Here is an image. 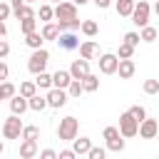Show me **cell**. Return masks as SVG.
<instances>
[{"mask_svg":"<svg viewBox=\"0 0 159 159\" xmlns=\"http://www.w3.org/2000/svg\"><path fill=\"white\" fill-rule=\"evenodd\" d=\"M117 129H119V134H122L124 139H132V137H137V132H139V122H137V119L129 114V109H127V112L119 117V127H117Z\"/></svg>","mask_w":159,"mask_h":159,"instance_id":"5","label":"cell"},{"mask_svg":"<svg viewBox=\"0 0 159 159\" xmlns=\"http://www.w3.org/2000/svg\"><path fill=\"white\" fill-rule=\"evenodd\" d=\"M139 37H142V42H154V40H157V30H154L152 25H144L142 32H139Z\"/></svg>","mask_w":159,"mask_h":159,"instance_id":"32","label":"cell"},{"mask_svg":"<svg viewBox=\"0 0 159 159\" xmlns=\"http://www.w3.org/2000/svg\"><path fill=\"white\" fill-rule=\"evenodd\" d=\"M57 157H60V159H75L77 154H75V149H62V152H60Z\"/></svg>","mask_w":159,"mask_h":159,"instance_id":"42","label":"cell"},{"mask_svg":"<svg viewBox=\"0 0 159 159\" xmlns=\"http://www.w3.org/2000/svg\"><path fill=\"white\" fill-rule=\"evenodd\" d=\"M7 75H10V67L0 60V82H2V80H7Z\"/></svg>","mask_w":159,"mask_h":159,"instance_id":"43","label":"cell"},{"mask_svg":"<svg viewBox=\"0 0 159 159\" xmlns=\"http://www.w3.org/2000/svg\"><path fill=\"white\" fill-rule=\"evenodd\" d=\"M2 152H5V144H2V142H0V154H2Z\"/></svg>","mask_w":159,"mask_h":159,"instance_id":"50","label":"cell"},{"mask_svg":"<svg viewBox=\"0 0 159 159\" xmlns=\"http://www.w3.org/2000/svg\"><path fill=\"white\" fill-rule=\"evenodd\" d=\"M80 57H84V60H94V57H99V47H97V42H94V40H84V42H80Z\"/></svg>","mask_w":159,"mask_h":159,"instance_id":"13","label":"cell"},{"mask_svg":"<svg viewBox=\"0 0 159 159\" xmlns=\"http://www.w3.org/2000/svg\"><path fill=\"white\" fill-rule=\"evenodd\" d=\"M139 40H142V37H139V32H134V30L124 35V42H127V45H132V47H137V45H139Z\"/></svg>","mask_w":159,"mask_h":159,"instance_id":"39","label":"cell"},{"mask_svg":"<svg viewBox=\"0 0 159 159\" xmlns=\"http://www.w3.org/2000/svg\"><path fill=\"white\" fill-rule=\"evenodd\" d=\"M7 2H10V7H12V10H17V7H20L25 0H7Z\"/></svg>","mask_w":159,"mask_h":159,"instance_id":"46","label":"cell"},{"mask_svg":"<svg viewBox=\"0 0 159 159\" xmlns=\"http://www.w3.org/2000/svg\"><path fill=\"white\" fill-rule=\"evenodd\" d=\"M157 139H159V132H157Z\"/></svg>","mask_w":159,"mask_h":159,"instance_id":"54","label":"cell"},{"mask_svg":"<svg viewBox=\"0 0 159 159\" xmlns=\"http://www.w3.org/2000/svg\"><path fill=\"white\" fill-rule=\"evenodd\" d=\"M45 97H47V107H52V109L65 107V104H67V99H70L67 89H60V87H50V92H47Z\"/></svg>","mask_w":159,"mask_h":159,"instance_id":"8","label":"cell"},{"mask_svg":"<svg viewBox=\"0 0 159 159\" xmlns=\"http://www.w3.org/2000/svg\"><path fill=\"white\" fill-rule=\"evenodd\" d=\"M20 30H22V35L35 32V30H37V17H35V15H32V17H22V20H20Z\"/></svg>","mask_w":159,"mask_h":159,"instance_id":"27","label":"cell"},{"mask_svg":"<svg viewBox=\"0 0 159 159\" xmlns=\"http://www.w3.org/2000/svg\"><path fill=\"white\" fill-rule=\"evenodd\" d=\"M25 2H42V0H25Z\"/></svg>","mask_w":159,"mask_h":159,"instance_id":"51","label":"cell"},{"mask_svg":"<svg viewBox=\"0 0 159 159\" xmlns=\"http://www.w3.org/2000/svg\"><path fill=\"white\" fill-rule=\"evenodd\" d=\"M80 25H82V22H80L77 17H72V20H57L60 32H67V30H72V32H75V30H80Z\"/></svg>","mask_w":159,"mask_h":159,"instance_id":"28","label":"cell"},{"mask_svg":"<svg viewBox=\"0 0 159 159\" xmlns=\"http://www.w3.org/2000/svg\"><path fill=\"white\" fill-rule=\"evenodd\" d=\"M92 2H94V5L99 7V10H107V7L112 5V0H92Z\"/></svg>","mask_w":159,"mask_h":159,"instance_id":"45","label":"cell"},{"mask_svg":"<svg viewBox=\"0 0 159 159\" xmlns=\"http://www.w3.org/2000/svg\"><path fill=\"white\" fill-rule=\"evenodd\" d=\"M0 89H2V97H5V99H10V97L17 92V89H15V84H12V82H7V80H2V82H0Z\"/></svg>","mask_w":159,"mask_h":159,"instance_id":"35","label":"cell"},{"mask_svg":"<svg viewBox=\"0 0 159 159\" xmlns=\"http://www.w3.org/2000/svg\"><path fill=\"white\" fill-rule=\"evenodd\" d=\"M0 99H5V97H2V89H0Z\"/></svg>","mask_w":159,"mask_h":159,"instance_id":"53","label":"cell"},{"mask_svg":"<svg viewBox=\"0 0 159 159\" xmlns=\"http://www.w3.org/2000/svg\"><path fill=\"white\" fill-rule=\"evenodd\" d=\"M70 80H72V75H70V70H57V72L52 75V87H60V89H67V84H70Z\"/></svg>","mask_w":159,"mask_h":159,"instance_id":"17","label":"cell"},{"mask_svg":"<svg viewBox=\"0 0 159 159\" xmlns=\"http://www.w3.org/2000/svg\"><path fill=\"white\" fill-rule=\"evenodd\" d=\"M35 92H37V84H35V80L20 82V94H22V97H32Z\"/></svg>","mask_w":159,"mask_h":159,"instance_id":"31","label":"cell"},{"mask_svg":"<svg viewBox=\"0 0 159 159\" xmlns=\"http://www.w3.org/2000/svg\"><path fill=\"white\" fill-rule=\"evenodd\" d=\"M117 72H119V77H122V80H129V77H134V72H137V65H134V60H132V57H127V60H119V65H117Z\"/></svg>","mask_w":159,"mask_h":159,"instance_id":"16","label":"cell"},{"mask_svg":"<svg viewBox=\"0 0 159 159\" xmlns=\"http://www.w3.org/2000/svg\"><path fill=\"white\" fill-rule=\"evenodd\" d=\"M40 157H42V159H55V157H57V152H55V149H42V152H40Z\"/></svg>","mask_w":159,"mask_h":159,"instance_id":"44","label":"cell"},{"mask_svg":"<svg viewBox=\"0 0 159 159\" xmlns=\"http://www.w3.org/2000/svg\"><path fill=\"white\" fill-rule=\"evenodd\" d=\"M87 157H89V159H104V157H107V147H89Z\"/></svg>","mask_w":159,"mask_h":159,"instance_id":"37","label":"cell"},{"mask_svg":"<svg viewBox=\"0 0 159 159\" xmlns=\"http://www.w3.org/2000/svg\"><path fill=\"white\" fill-rule=\"evenodd\" d=\"M55 42H57L62 50H77V47H80V40H77V35H75L72 30H67V32H60Z\"/></svg>","mask_w":159,"mask_h":159,"instance_id":"12","label":"cell"},{"mask_svg":"<svg viewBox=\"0 0 159 159\" xmlns=\"http://www.w3.org/2000/svg\"><path fill=\"white\" fill-rule=\"evenodd\" d=\"M47 107V97H42V94H32V97H27V109H32V112H42Z\"/></svg>","mask_w":159,"mask_h":159,"instance_id":"18","label":"cell"},{"mask_svg":"<svg viewBox=\"0 0 159 159\" xmlns=\"http://www.w3.org/2000/svg\"><path fill=\"white\" fill-rule=\"evenodd\" d=\"M7 55H10V45H7V40L0 37V60H5Z\"/></svg>","mask_w":159,"mask_h":159,"instance_id":"41","label":"cell"},{"mask_svg":"<svg viewBox=\"0 0 159 159\" xmlns=\"http://www.w3.org/2000/svg\"><path fill=\"white\" fill-rule=\"evenodd\" d=\"M20 139H40V127H35V124H25Z\"/></svg>","mask_w":159,"mask_h":159,"instance_id":"29","label":"cell"},{"mask_svg":"<svg viewBox=\"0 0 159 159\" xmlns=\"http://www.w3.org/2000/svg\"><path fill=\"white\" fill-rule=\"evenodd\" d=\"M82 87H84V92H97L99 89V77L89 72L87 77H82Z\"/></svg>","mask_w":159,"mask_h":159,"instance_id":"24","label":"cell"},{"mask_svg":"<svg viewBox=\"0 0 159 159\" xmlns=\"http://www.w3.org/2000/svg\"><path fill=\"white\" fill-rule=\"evenodd\" d=\"M52 17H55V10H52L47 2H42V5H40V20H42V22H50Z\"/></svg>","mask_w":159,"mask_h":159,"instance_id":"33","label":"cell"},{"mask_svg":"<svg viewBox=\"0 0 159 159\" xmlns=\"http://www.w3.org/2000/svg\"><path fill=\"white\" fill-rule=\"evenodd\" d=\"M82 92H84L82 80H70V84H67V94H70V99H77Z\"/></svg>","mask_w":159,"mask_h":159,"instance_id":"26","label":"cell"},{"mask_svg":"<svg viewBox=\"0 0 159 159\" xmlns=\"http://www.w3.org/2000/svg\"><path fill=\"white\" fill-rule=\"evenodd\" d=\"M80 30H82V35H87V37H94V35L99 32V25H97L94 20H82Z\"/></svg>","mask_w":159,"mask_h":159,"instance_id":"25","label":"cell"},{"mask_svg":"<svg viewBox=\"0 0 159 159\" xmlns=\"http://www.w3.org/2000/svg\"><path fill=\"white\" fill-rule=\"evenodd\" d=\"M102 137H104V142H107V149L109 152H124V137L119 134V129L117 127H104V132H102Z\"/></svg>","mask_w":159,"mask_h":159,"instance_id":"3","label":"cell"},{"mask_svg":"<svg viewBox=\"0 0 159 159\" xmlns=\"http://www.w3.org/2000/svg\"><path fill=\"white\" fill-rule=\"evenodd\" d=\"M117 65H119V57L117 55H112V52L99 55V72L102 75H114L117 72Z\"/></svg>","mask_w":159,"mask_h":159,"instance_id":"10","label":"cell"},{"mask_svg":"<svg viewBox=\"0 0 159 159\" xmlns=\"http://www.w3.org/2000/svg\"><path fill=\"white\" fill-rule=\"evenodd\" d=\"M12 15H15V17H17V22H20L22 17H32V15H35V10H32V7L27 5V2H22V5L17 7V10H12Z\"/></svg>","mask_w":159,"mask_h":159,"instance_id":"30","label":"cell"},{"mask_svg":"<svg viewBox=\"0 0 159 159\" xmlns=\"http://www.w3.org/2000/svg\"><path fill=\"white\" fill-rule=\"evenodd\" d=\"M157 132H159V122L157 119H152V117H144L142 122H139V137L142 139H157Z\"/></svg>","mask_w":159,"mask_h":159,"instance_id":"9","label":"cell"},{"mask_svg":"<svg viewBox=\"0 0 159 159\" xmlns=\"http://www.w3.org/2000/svg\"><path fill=\"white\" fill-rule=\"evenodd\" d=\"M129 114H132L137 122H142V119L147 117V109H144L142 104H132V107H129Z\"/></svg>","mask_w":159,"mask_h":159,"instance_id":"36","label":"cell"},{"mask_svg":"<svg viewBox=\"0 0 159 159\" xmlns=\"http://www.w3.org/2000/svg\"><path fill=\"white\" fill-rule=\"evenodd\" d=\"M132 55H134V47L127 45V42H122L119 50H117V57H119V60H127V57H132Z\"/></svg>","mask_w":159,"mask_h":159,"instance_id":"34","label":"cell"},{"mask_svg":"<svg viewBox=\"0 0 159 159\" xmlns=\"http://www.w3.org/2000/svg\"><path fill=\"white\" fill-rule=\"evenodd\" d=\"M37 154H40L37 139H22V142H20V157H22V159H32V157H37Z\"/></svg>","mask_w":159,"mask_h":159,"instance_id":"15","label":"cell"},{"mask_svg":"<svg viewBox=\"0 0 159 159\" xmlns=\"http://www.w3.org/2000/svg\"><path fill=\"white\" fill-rule=\"evenodd\" d=\"M52 10H55V20H72V17H77V5L72 0H62Z\"/></svg>","mask_w":159,"mask_h":159,"instance_id":"7","label":"cell"},{"mask_svg":"<svg viewBox=\"0 0 159 159\" xmlns=\"http://www.w3.org/2000/svg\"><path fill=\"white\" fill-rule=\"evenodd\" d=\"M22 119H20V114H10L5 122H2V137L5 139H20V134H22Z\"/></svg>","mask_w":159,"mask_h":159,"instance_id":"4","label":"cell"},{"mask_svg":"<svg viewBox=\"0 0 159 159\" xmlns=\"http://www.w3.org/2000/svg\"><path fill=\"white\" fill-rule=\"evenodd\" d=\"M77 132H80V122H77V117H65V119H60V127H57V137H60V142H72V139L77 137Z\"/></svg>","mask_w":159,"mask_h":159,"instance_id":"1","label":"cell"},{"mask_svg":"<svg viewBox=\"0 0 159 159\" xmlns=\"http://www.w3.org/2000/svg\"><path fill=\"white\" fill-rule=\"evenodd\" d=\"M89 147H92V142H89V137H80V139L75 137V139H72V149H75V154H77V157H82V154H87V152H89Z\"/></svg>","mask_w":159,"mask_h":159,"instance_id":"19","label":"cell"},{"mask_svg":"<svg viewBox=\"0 0 159 159\" xmlns=\"http://www.w3.org/2000/svg\"><path fill=\"white\" fill-rule=\"evenodd\" d=\"M42 42H45V37H42V32H27L25 35V45L27 47H32V50H37V47H42Z\"/></svg>","mask_w":159,"mask_h":159,"instance_id":"21","label":"cell"},{"mask_svg":"<svg viewBox=\"0 0 159 159\" xmlns=\"http://www.w3.org/2000/svg\"><path fill=\"white\" fill-rule=\"evenodd\" d=\"M5 32H7V27H5V20H0V37H5Z\"/></svg>","mask_w":159,"mask_h":159,"instance_id":"47","label":"cell"},{"mask_svg":"<svg viewBox=\"0 0 159 159\" xmlns=\"http://www.w3.org/2000/svg\"><path fill=\"white\" fill-rule=\"evenodd\" d=\"M57 35H60V27H57V22H45L42 25V37L45 40H57Z\"/></svg>","mask_w":159,"mask_h":159,"instance_id":"22","label":"cell"},{"mask_svg":"<svg viewBox=\"0 0 159 159\" xmlns=\"http://www.w3.org/2000/svg\"><path fill=\"white\" fill-rule=\"evenodd\" d=\"M35 84H37V89H50V87H52V75H47L45 70L37 72V75H35Z\"/></svg>","mask_w":159,"mask_h":159,"instance_id":"23","label":"cell"},{"mask_svg":"<svg viewBox=\"0 0 159 159\" xmlns=\"http://www.w3.org/2000/svg\"><path fill=\"white\" fill-rule=\"evenodd\" d=\"M72 2H75V5H77V7H82V5H87V2H89V0H72Z\"/></svg>","mask_w":159,"mask_h":159,"instance_id":"48","label":"cell"},{"mask_svg":"<svg viewBox=\"0 0 159 159\" xmlns=\"http://www.w3.org/2000/svg\"><path fill=\"white\" fill-rule=\"evenodd\" d=\"M70 75H72V80H82V77H87V75H89V60H84V57L72 60V65H70Z\"/></svg>","mask_w":159,"mask_h":159,"instance_id":"11","label":"cell"},{"mask_svg":"<svg viewBox=\"0 0 159 159\" xmlns=\"http://www.w3.org/2000/svg\"><path fill=\"white\" fill-rule=\"evenodd\" d=\"M154 12H157V15H159V0H157V2H154Z\"/></svg>","mask_w":159,"mask_h":159,"instance_id":"49","label":"cell"},{"mask_svg":"<svg viewBox=\"0 0 159 159\" xmlns=\"http://www.w3.org/2000/svg\"><path fill=\"white\" fill-rule=\"evenodd\" d=\"M10 112H12V114H20V117H22V114L27 112V97H22L20 92H15V94L10 97Z\"/></svg>","mask_w":159,"mask_h":159,"instance_id":"14","label":"cell"},{"mask_svg":"<svg viewBox=\"0 0 159 159\" xmlns=\"http://www.w3.org/2000/svg\"><path fill=\"white\" fill-rule=\"evenodd\" d=\"M47 62H50V52H47L45 47H37V50H32V55L27 57V70H30L32 75H37V72H42V70L47 67Z\"/></svg>","mask_w":159,"mask_h":159,"instance_id":"2","label":"cell"},{"mask_svg":"<svg viewBox=\"0 0 159 159\" xmlns=\"http://www.w3.org/2000/svg\"><path fill=\"white\" fill-rule=\"evenodd\" d=\"M52 2H55V5H57V2H62V0H52Z\"/></svg>","mask_w":159,"mask_h":159,"instance_id":"52","label":"cell"},{"mask_svg":"<svg viewBox=\"0 0 159 159\" xmlns=\"http://www.w3.org/2000/svg\"><path fill=\"white\" fill-rule=\"evenodd\" d=\"M149 12H152V7H149V2L147 0H139V2H134V10H132V22L137 25V27H144V25H149Z\"/></svg>","mask_w":159,"mask_h":159,"instance_id":"6","label":"cell"},{"mask_svg":"<svg viewBox=\"0 0 159 159\" xmlns=\"http://www.w3.org/2000/svg\"><path fill=\"white\" fill-rule=\"evenodd\" d=\"M144 92L147 94H157L159 92V80H147L144 82Z\"/></svg>","mask_w":159,"mask_h":159,"instance_id":"38","label":"cell"},{"mask_svg":"<svg viewBox=\"0 0 159 159\" xmlns=\"http://www.w3.org/2000/svg\"><path fill=\"white\" fill-rule=\"evenodd\" d=\"M12 15V7H10V2H0V20H7Z\"/></svg>","mask_w":159,"mask_h":159,"instance_id":"40","label":"cell"},{"mask_svg":"<svg viewBox=\"0 0 159 159\" xmlns=\"http://www.w3.org/2000/svg\"><path fill=\"white\" fill-rule=\"evenodd\" d=\"M134 2H137V0H114L117 15H122V17H129V15H132V10H134Z\"/></svg>","mask_w":159,"mask_h":159,"instance_id":"20","label":"cell"}]
</instances>
